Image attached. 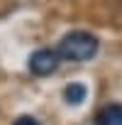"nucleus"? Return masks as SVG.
Masks as SVG:
<instances>
[{
	"instance_id": "obj_1",
	"label": "nucleus",
	"mask_w": 122,
	"mask_h": 125,
	"mask_svg": "<svg viewBox=\"0 0 122 125\" xmlns=\"http://www.w3.org/2000/svg\"><path fill=\"white\" fill-rule=\"evenodd\" d=\"M61 59H66V61H88L95 56L98 52V39L90 34V32H69L64 39L59 42V49Z\"/></svg>"
},
{
	"instance_id": "obj_2",
	"label": "nucleus",
	"mask_w": 122,
	"mask_h": 125,
	"mask_svg": "<svg viewBox=\"0 0 122 125\" xmlns=\"http://www.w3.org/2000/svg\"><path fill=\"white\" fill-rule=\"evenodd\" d=\"M61 61V54L54 49H37L29 56V71L34 76H51Z\"/></svg>"
},
{
	"instance_id": "obj_3",
	"label": "nucleus",
	"mask_w": 122,
	"mask_h": 125,
	"mask_svg": "<svg viewBox=\"0 0 122 125\" xmlns=\"http://www.w3.org/2000/svg\"><path fill=\"white\" fill-rule=\"evenodd\" d=\"M95 125H122V103H107L98 110Z\"/></svg>"
},
{
	"instance_id": "obj_4",
	"label": "nucleus",
	"mask_w": 122,
	"mask_h": 125,
	"mask_svg": "<svg viewBox=\"0 0 122 125\" xmlns=\"http://www.w3.org/2000/svg\"><path fill=\"white\" fill-rule=\"evenodd\" d=\"M86 96H88V88H86L83 83H69V86L64 88V101H66L69 105H81V103L86 101Z\"/></svg>"
},
{
	"instance_id": "obj_5",
	"label": "nucleus",
	"mask_w": 122,
	"mask_h": 125,
	"mask_svg": "<svg viewBox=\"0 0 122 125\" xmlns=\"http://www.w3.org/2000/svg\"><path fill=\"white\" fill-rule=\"evenodd\" d=\"M12 125H39V120L32 118V115H22V118H17Z\"/></svg>"
}]
</instances>
